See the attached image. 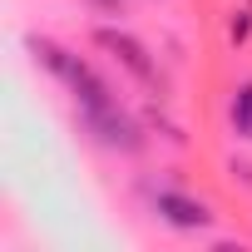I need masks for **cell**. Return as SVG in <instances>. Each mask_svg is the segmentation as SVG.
<instances>
[{
    "label": "cell",
    "mask_w": 252,
    "mask_h": 252,
    "mask_svg": "<svg viewBox=\"0 0 252 252\" xmlns=\"http://www.w3.org/2000/svg\"><path fill=\"white\" fill-rule=\"evenodd\" d=\"M84 119H89V129H94L99 144H109V149H139V129H134V119L119 109V99H109L99 109H84Z\"/></svg>",
    "instance_id": "cell-1"
},
{
    "label": "cell",
    "mask_w": 252,
    "mask_h": 252,
    "mask_svg": "<svg viewBox=\"0 0 252 252\" xmlns=\"http://www.w3.org/2000/svg\"><path fill=\"white\" fill-rule=\"evenodd\" d=\"M154 213H158L168 227H178V232H198V227L213 222L208 203H198V198H188V193H173V188H163V193L154 198Z\"/></svg>",
    "instance_id": "cell-2"
},
{
    "label": "cell",
    "mask_w": 252,
    "mask_h": 252,
    "mask_svg": "<svg viewBox=\"0 0 252 252\" xmlns=\"http://www.w3.org/2000/svg\"><path fill=\"white\" fill-rule=\"evenodd\" d=\"M99 45H104V50H114V60H124L139 79H154V64H149V55H144V45H139V40L119 35V30H99Z\"/></svg>",
    "instance_id": "cell-3"
},
{
    "label": "cell",
    "mask_w": 252,
    "mask_h": 252,
    "mask_svg": "<svg viewBox=\"0 0 252 252\" xmlns=\"http://www.w3.org/2000/svg\"><path fill=\"white\" fill-rule=\"evenodd\" d=\"M232 124H237L242 139H252V84L237 89V99H232Z\"/></svg>",
    "instance_id": "cell-4"
}]
</instances>
